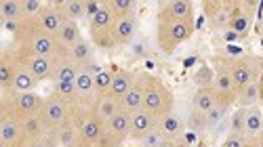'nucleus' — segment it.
<instances>
[{
  "label": "nucleus",
  "mask_w": 263,
  "mask_h": 147,
  "mask_svg": "<svg viewBox=\"0 0 263 147\" xmlns=\"http://www.w3.org/2000/svg\"><path fill=\"white\" fill-rule=\"evenodd\" d=\"M91 42H93V47L103 49V51H114V49H116V40H114L112 30L91 32Z\"/></svg>",
  "instance_id": "2f4dec72"
},
{
  "label": "nucleus",
  "mask_w": 263,
  "mask_h": 147,
  "mask_svg": "<svg viewBox=\"0 0 263 147\" xmlns=\"http://www.w3.org/2000/svg\"><path fill=\"white\" fill-rule=\"evenodd\" d=\"M36 84H38L36 78L28 70H24L19 66L15 82H13V93H32V91H36Z\"/></svg>",
  "instance_id": "a878e982"
},
{
  "label": "nucleus",
  "mask_w": 263,
  "mask_h": 147,
  "mask_svg": "<svg viewBox=\"0 0 263 147\" xmlns=\"http://www.w3.org/2000/svg\"><path fill=\"white\" fill-rule=\"evenodd\" d=\"M53 95L68 103H80V95L76 91V82H53Z\"/></svg>",
  "instance_id": "cd10ccee"
},
{
  "label": "nucleus",
  "mask_w": 263,
  "mask_h": 147,
  "mask_svg": "<svg viewBox=\"0 0 263 147\" xmlns=\"http://www.w3.org/2000/svg\"><path fill=\"white\" fill-rule=\"evenodd\" d=\"M42 7H45V3H40V0H21V13H24V19L38 17Z\"/></svg>",
  "instance_id": "58836bf2"
},
{
  "label": "nucleus",
  "mask_w": 263,
  "mask_h": 147,
  "mask_svg": "<svg viewBox=\"0 0 263 147\" xmlns=\"http://www.w3.org/2000/svg\"><path fill=\"white\" fill-rule=\"evenodd\" d=\"M261 99V87H259V82H253L249 84V87H245L242 91H238L236 95V103H238V108H253V105H257Z\"/></svg>",
  "instance_id": "5701e85b"
},
{
  "label": "nucleus",
  "mask_w": 263,
  "mask_h": 147,
  "mask_svg": "<svg viewBox=\"0 0 263 147\" xmlns=\"http://www.w3.org/2000/svg\"><path fill=\"white\" fill-rule=\"evenodd\" d=\"M228 30H232L238 36H247L251 30V13H240V15L232 17L228 24Z\"/></svg>",
  "instance_id": "72a5a7b5"
},
{
  "label": "nucleus",
  "mask_w": 263,
  "mask_h": 147,
  "mask_svg": "<svg viewBox=\"0 0 263 147\" xmlns=\"http://www.w3.org/2000/svg\"><path fill=\"white\" fill-rule=\"evenodd\" d=\"M68 57L76 63L78 68H89L95 63V49H93V42H89L86 38L78 40L76 45L68 51Z\"/></svg>",
  "instance_id": "f3484780"
},
{
  "label": "nucleus",
  "mask_w": 263,
  "mask_h": 147,
  "mask_svg": "<svg viewBox=\"0 0 263 147\" xmlns=\"http://www.w3.org/2000/svg\"><path fill=\"white\" fill-rule=\"evenodd\" d=\"M194 36V21H177L156 15V47L164 55H173Z\"/></svg>",
  "instance_id": "7ed1b4c3"
},
{
  "label": "nucleus",
  "mask_w": 263,
  "mask_h": 147,
  "mask_svg": "<svg viewBox=\"0 0 263 147\" xmlns=\"http://www.w3.org/2000/svg\"><path fill=\"white\" fill-rule=\"evenodd\" d=\"M135 82H137V74L133 72H128V70H116L114 72V80H112V87H109V97L120 101L130 89L135 87Z\"/></svg>",
  "instance_id": "2eb2a0df"
},
{
  "label": "nucleus",
  "mask_w": 263,
  "mask_h": 147,
  "mask_svg": "<svg viewBox=\"0 0 263 147\" xmlns=\"http://www.w3.org/2000/svg\"><path fill=\"white\" fill-rule=\"evenodd\" d=\"M116 24V19L112 15V11L107 9V5H103V9L93 17L89 19V32H99V30H112Z\"/></svg>",
  "instance_id": "393cba45"
},
{
  "label": "nucleus",
  "mask_w": 263,
  "mask_h": 147,
  "mask_svg": "<svg viewBox=\"0 0 263 147\" xmlns=\"http://www.w3.org/2000/svg\"><path fill=\"white\" fill-rule=\"evenodd\" d=\"M213 80H215V70H211L209 66H202L198 72H196V76H194V82H196V87H211L213 84Z\"/></svg>",
  "instance_id": "ea45409f"
},
{
  "label": "nucleus",
  "mask_w": 263,
  "mask_h": 147,
  "mask_svg": "<svg viewBox=\"0 0 263 147\" xmlns=\"http://www.w3.org/2000/svg\"><path fill=\"white\" fill-rule=\"evenodd\" d=\"M7 28L13 34L15 51H19V53L47 57V59H53V61H59L61 57L68 55V51H63L59 47L55 36L49 34L38 24L36 17L34 19H21L19 24H7Z\"/></svg>",
  "instance_id": "f257e3e1"
},
{
  "label": "nucleus",
  "mask_w": 263,
  "mask_h": 147,
  "mask_svg": "<svg viewBox=\"0 0 263 147\" xmlns=\"http://www.w3.org/2000/svg\"><path fill=\"white\" fill-rule=\"evenodd\" d=\"M59 11L63 13L65 19H70V21H80L84 19V3L82 0H68V3H59L57 5Z\"/></svg>",
  "instance_id": "c756f323"
},
{
  "label": "nucleus",
  "mask_w": 263,
  "mask_h": 147,
  "mask_svg": "<svg viewBox=\"0 0 263 147\" xmlns=\"http://www.w3.org/2000/svg\"><path fill=\"white\" fill-rule=\"evenodd\" d=\"M72 105L74 103L63 101L53 93L49 97H45V103H42V110H40L38 116L42 118V122H45L49 133L59 131L61 126H65L72 120Z\"/></svg>",
  "instance_id": "423d86ee"
},
{
  "label": "nucleus",
  "mask_w": 263,
  "mask_h": 147,
  "mask_svg": "<svg viewBox=\"0 0 263 147\" xmlns=\"http://www.w3.org/2000/svg\"><path fill=\"white\" fill-rule=\"evenodd\" d=\"M245 141H247V137H245V135H234V133H228V137L223 139L221 147H245Z\"/></svg>",
  "instance_id": "79ce46f5"
},
{
  "label": "nucleus",
  "mask_w": 263,
  "mask_h": 147,
  "mask_svg": "<svg viewBox=\"0 0 263 147\" xmlns=\"http://www.w3.org/2000/svg\"><path fill=\"white\" fill-rule=\"evenodd\" d=\"M213 87L219 95H223V97H236V87H234V82H232V76L228 74L226 68H221L219 63H215V80H213Z\"/></svg>",
  "instance_id": "412c9836"
},
{
  "label": "nucleus",
  "mask_w": 263,
  "mask_h": 147,
  "mask_svg": "<svg viewBox=\"0 0 263 147\" xmlns=\"http://www.w3.org/2000/svg\"><path fill=\"white\" fill-rule=\"evenodd\" d=\"M160 147H177V145H175V141H164Z\"/></svg>",
  "instance_id": "a18cd8bd"
},
{
  "label": "nucleus",
  "mask_w": 263,
  "mask_h": 147,
  "mask_svg": "<svg viewBox=\"0 0 263 147\" xmlns=\"http://www.w3.org/2000/svg\"><path fill=\"white\" fill-rule=\"evenodd\" d=\"M185 131L187 133H194V135H200V133H206V116L196 112L192 108V112L187 114L185 118Z\"/></svg>",
  "instance_id": "473e14b6"
},
{
  "label": "nucleus",
  "mask_w": 263,
  "mask_h": 147,
  "mask_svg": "<svg viewBox=\"0 0 263 147\" xmlns=\"http://www.w3.org/2000/svg\"><path fill=\"white\" fill-rule=\"evenodd\" d=\"M105 3H97V0H84V15L86 19H93L101 9H103Z\"/></svg>",
  "instance_id": "a19ab883"
},
{
  "label": "nucleus",
  "mask_w": 263,
  "mask_h": 147,
  "mask_svg": "<svg viewBox=\"0 0 263 147\" xmlns=\"http://www.w3.org/2000/svg\"><path fill=\"white\" fill-rule=\"evenodd\" d=\"M21 141H24V129H21V122H17L13 118L0 116V143H5L9 147H19Z\"/></svg>",
  "instance_id": "4468645a"
},
{
  "label": "nucleus",
  "mask_w": 263,
  "mask_h": 147,
  "mask_svg": "<svg viewBox=\"0 0 263 147\" xmlns=\"http://www.w3.org/2000/svg\"><path fill=\"white\" fill-rule=\"evenodd\" d=\"M257 34H259V36H263V17L259 19V24H257Z\"/></svg>",
  "instance_id": "c03bdc74"
},
{
  "label": "nucleus",
  "mask_w": 263,
  "mask_h": 147,
  "mask_svg": "<svg viewBox=\"0 0 263 147\" xmlns=\"http://www.w3.org/2000/svg\"><path fill=\"white\" fill-rule=\"evenodd\" d=\"M137 82L143 89V110L149 112L156 120L175 112V97L166 84L149 72L137 74Z\"/></svg>",
  "instance_id": "f03ea898"
},
{
  "label": "nucleus",
  "mask_w": 263,
  "mask_h": 147,
  "mask_svg": "<svg viewBox=\"0 0 263 147\" xmlns=\"http://www.w3.org/2000/svg\"><path fill=\"white\" fill-rule=\"evenodd\" d=\"M217 105V91L215 87L211 84V87H200V89H196L194 97H192V108L196 112H200V114H209L213 108Z\"/></svg>",
  "instance_id": "6ab92c4d"
},
{
  "label": "nucleus",
  "mask_w": 263,
  "mask_h": 147,
  "mask_svg": "<svg viewBox=\"0 0 263 147\" xmlns=\"http://www.w3.org/2000/svg\"><path fill=\"white\" fill-rule=\"evenodd\" d=\"M156 15H164L177 21H194V5L190 0H171V3H162L158 7Z\"/></svg>",
  "instance_id": "9d476101"
},
{
  "label": "nucleus",
  "mask_w": 263,
  "mask_h": 147,
  "mask_svg": "<svg viewBox=\"0 0 263 147\" xmlns=\"http://www.w3.org/2000/svg\"><path fill=\"white\" fill-rule=\"evenodd\" d=\"M114 80V72L109 70H101L95 74V97H103L109 93V87H112Z\"/></svg>",
  "instance_id": "f704fd0d"
},
{
  "label": "nucleus",
  "mask_w": 263,
  "mask_h": 147,
  "mask_svg": "<svg viewBox=\"0 0 263 147\" xmlns=\"http://www.w3.org/2000/svg\"><path fill=\"white\" fill-rule=\"evenodd\" d=\"M17 70H19V61H17L15 51H5L3 55H0V89H3L5 93L13 91V82H15Z\"/></svg>",
  "instance_id": "1a4fd4ad"
},
{
  "label": "nucleus",
  "mask_w": 263,
  "mask_h": 147,
  "mask_svg": "<svg viewBox=\"0 0 263 147\" xmlns=\"http://www.w3.org/2000/svg\"><path fill=\"white\" fill-rule=\"evenodd\" d=\"M230 114V108L228 105H215V108L209 112V114H204L206 116V131H215L219 124L223 122V118Z\"/></svg>",
  "instance_id": "c9c22d12"
},
{
  "label": "nucleus",
  "mask_w": 263,
  "mask_h": 147,
  "mask_svg": "<svg viewBox=\"0 0 263 147\" xmlns=\"http://www.w3.org/2000/svg\"><path fill=\"white\" fill-rule=\"evenodd\" d=\"M263 131V112L253 105L247 110V124H245V135L247 137H257Z\"/></svg>",
  "instance_id": "b1692460"
},
{
  "label": "nucleus",
  "mask_w": 263,
  "mask_h": 147,
  "mask_svg": "<svg viewBox=\"0 0 263 147\" xmlns=\"http://www.w3.org/2000/svg\"><path fill=\"white\" fill-rule=\"evenodd\" d=\"M213 63H219L221 68L228 70L238 93L245 87H249V84L259 82L263 61L257 55H236V57H213Z\"/></svg>",
  "instance_id": "20e7f679"
},
{
  "label": "nucleus",
  "mask_w": 263,
  "mask_h": 147,
  "mask_svg": "<svg viewBox=\"0 0 263 147\" xmlns=\"http://www.w3.org/2000/svg\"><path fill=\"white\" fill-rule=\"evenodd\" d=\"M257 143H259V147H263V131L257 135Z\"/></svg>",
  "instance_id": "49530a36"
},
{
  "label": "nucleus",
  "mask_w": 263,
  "mask_h": 147,
  "mask_svg": "<svg viewBox=\"0 0 263 147\" xmlns=\"http://www.w3.org/2000/svg\"><path fill=\"white\" fill-rule=\"evenodd\" d=\"M82 32H80V26H78V21H70V19H65V24L59 28V32L55 34V40L59 42V47L63 51H70L78 40H82Z\"/></svg>",
  "instance_id": "a211bd4d"
},
{
  "label": "nucleus",
  "mask_w": 263,
  "mask_h": 147,
  "mask_svg": "<svg viewBox=\"0 0 263 147\" xmlns=\"http://www.w3.org/2000/svg\"><path fill=\"white\" fill-rule=\"evenodd\" d=\"M45 97L38 95L36 91L32 93H5L0 99V116L13 118L17 122H26L28 118H34L40 114Z\"/></svg>",
  "instance_id": "39448f33"
},
{
  "label": "nucleus",
  "mask_w": 263,
  "mask_h": 147,
  "mask_svg": "<svg viewBox=\"0 0 263 147\" xmlns=\"http://www.w3.org/2000/svg\"><path fill=\"white\" fill-rule=\"evenodd\" d=\"M128 55L133 57V59H145V57H149L152 55V42H149V38H145V36L139 34L128 45Z\"/></svg>",
  "instance_id": "7c9ffc66"
},
{
  "label": "nucleus",
  "mask_w": 263,
  "mask_h": 147,
  "mask_svg": "<svg viewBox=\"0 0 263 147\" xmlns=\"http://www.w3.org/2000/svg\"><path fill=\"white\" fill-rule=\"evenodd\" d=\"M164 141H166V139L162 137V133L158 131V126H156L154 131L145 133V135H143V137L137 141V145H139V147H160Z\"/></svg>",
  "instance_id": "4c0bfd02"
},
{
  "label": "nucleus",
  "mask_w": 263,
  "mask_h": 147,
  "mask_svg": "<svg viewBox=\"0 0 263 147\" xmlns=\"http://www.w3.org/2000/svg\"><path fill=\"white\" fill-rule=\"evenodd\" d=\"M15 55H17L19 66L24 68V70H28L36 78V82H45V80H51L53 78L55 63L57 61L47 59V57H38V55H24V53H19V51H15Z\"/></svg>",
  "instance_id": "0eeeda50"
},
{
  "label": "nucleus",
  "mask_w": 263,
  "mask_h": 147,
  "mask_svg": "<svg viewBox=\"0 0 263 147\" xmlns=\"http://www.w3.org/2000/svg\"><path fill=\"white\" fill-rule=\"evenodd\" d=\"M78 72H80V68L76 66V63L68 55H65V57H61L55 63V72H53L51 82H76Z\"/></svg>",
  "instance_id": "aec40b11"
},
{
  "label": "nucleus",
  "mask_w": 263,
  "mask_h": 147,
  "mask_svg": "<svg viewBox=\"0 0 263 147\" xmlns=\"http://www.w3.org/2000/svg\"><path fill=\"white\" fill-rule=\"evenodd\" d=\"M245 147H259V143H257V137H247V141H245Z\"/></svg>",
  "instance_id": "37998d69"
},
{
  "label": "nucleus",
  "mask_w": 263,
  "mask_h": 147,
  "mask_svg": "<svg viewBox=\"0 0 263 147\" xmlns=\"http://www.w3.org/2000/svg\"><path fill=\"white\" fill-rule=\"evenodd\" d=\"M118 103H120V110L126 112V114H135V112L143 110V89H141V84L135 82V87L130 89Z\"/></svg>",
  "instance_id": "4be33fe9"
},
{
  "label": "nucleus",
  "mask_w": 263,
  "mask_h": 147,
  "mask_svg": "<svg viewBox=\"0 0 263 147\" xmlns=\"http://www.w3.org/2000/svg\"><path fill=\"white\" fill-rule=\"evenodd\" d=\"M107 9L112 11L114 19H124V17H133L135 15V9L137 5L133 3V0H109V3H105Z\"/></svg>",
  "instance_id": "c85d7f7f"
},
{
  "label": "nucleus",
  "mask_w": 263,
  "mask_h": 147,
  "mask_svg": "<svg viewBox=\"0 0 263 147\" xmlns=\"http://www.w3.org/2000/svg\"><path fill=\"white\" fill-rule=\"evenodd\" d=\"M245 124H247V108H238L230 116V133L234 135H245ZM247 137V135H245Z\"/></svg>",
  "instance_id": "e433bc0d"
},
{
  "label": "nucleus",
  "mask_w": 263,
  "mask_h": 147,
  "mask_svg": "<svg viewBox=\"0 0 263 147\" xmlns=\"http://www.w3.org/2000/svg\"><path fill=\"white\" fill-rule=\"evenodd\" d=\"M156 126H158V120L145 110H139L135 114H130V139L139 141L145 133L154 131Z\"/></svg>",
  "instance_id": "ddd939ff"
},
{
  "label": "nucleus",
  "mask_w": 263,
  "mask_h": 147,
  "mask_svg": "<svg viewBox=\"0 0 263 147\" xmlns=\"http://www.w3.org/2000/svg\"><path fill=\"white\" fill-rule=\"evenodd\" d=\"M116 47H128L137 36H139V21L137 17H124V19H116V24L112 28Z\"/></svg>",
  "instance_id": "6e6552de"
},
{
  "label": "nucleus",
  "mask_w": 263,
  "mask_h": 147,
  "mask_svg": "<svg viewBox=\"0 0 263 147\" xmlns=\"http://www.w3.org/2000/svg\"><path fill=\"white\" fill-rule=\"evenodd\" d=\"M0 15H3L5 24H19L24 19V13H21V0H5L0 5Z\"/></svg>",
  "instance_id": "bb28decb"
},
{
  "label": "nucleus",
  "mask_w": 263,
  "mask_h": 147,
  "mask_svg": "<svg viewBox=\"0 0 263 147\" xmlns=\"http://www.w3.org/2000/svg\"><path fill=\"white\" fill-rule=\"evenodd\" d=\"M38 24L45 28L49 34H57L59 32V28L65 24V17H63V13L59 11V7L57 5H45L42 7V11L38 13Z\"/></svg>",
  "instance_id": "dca6fc26"
},
{
  "label": "nucleus",
  "mask_w": 263,
  "mask_h": 147,
  "mask_svg": "<svg viewBox=\"0 0 263 147\" xmlns=\"http://www.w3.org/2000/svg\"><path fill=\"white\" fill-rule=\"evenodd\" d=\"M118 112H120V103H118L116 99H112L109 95L95 97V99L91 101V114H93L99 122H103V124H107Z\"/></svg>",
  "instance_id": "9b49d317"
},
{
  "label": "nucleus",
  "mask_w": 263,
  "mask_h": 147,
  "mask_svg": "<svg viewBox=\"0 0 263 147\" xmlns=\"http://www.w3.org/2000/svg\"><path fill=\"white\" fill-rule=\"evenodd\" d=\"M158 131L162 133V137L166 141H177V139H181L185 135V120L179 114L171 112L168 116L158 120Z\"/></svg>",
  "instance_id": "f8f14e48"
}]
</instances>
